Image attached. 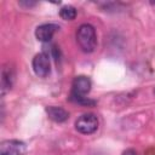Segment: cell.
<instances>
[{
    "mask_svg": "<svg viewBox=\"0 0 155 155\" xmlns=\"http://www.w3.org/2000/svg\"><path fill=\"white\" fill-rule=\"evenodd\" d=\"M76 41L84 52L86 53L93 52L97 46L96 29L88 23L81 24L76 30Z\"/></svg>",
    "mask_w": 155,
    "mask_h": 155,
    "instance_id": "1",
    "label": "cell"
},
{
    "mask_svg": "<svg viewBox=\"0 0 155 155\" xmlns=\"http://www.w3.org/2000/svg\"><path fill=\"white\" fill-rule=\"evenodd\" d=\"M75 128L78 132L82 134H91L96 132L98 128V119L92 113L82 114L75 121Z\"/></svg>",
    "mask_w": 155,
    "mask_h": 155,
    "instance_id": "2",
    "label": "cell"
},
{
    "mask_svg": "<svg viewBox=\"0 0 155 155\" xmlns=\"http://www.w3.org/2000/svg\"><path fill=\"white\" fill-rule=\"evenodd\" d=\"M91 90V80L85 75H79L74 79L71 85V93L69 98H79L86 97V94Z\"/></svg>",
    "mask_w": 155,
    "mask_h": 155,
    "instance_id": "3",
    "label": "cell"
},
{
    "mask_svg": "<svg viewBox=\"0 0 155 155\" xmlns=\"http://www.w3.org/2000/svg\"><path fill=\"white\" fill-rule=\"evenodd\" d=\"M33 70L39 78H46L50 74V56L45 52L38 53L33 58Z\"/></svg>",
    "mask_w": 155,
    "mask_h": 155,
    "instance_id": "4",
    "label": "cell"
},
{
    "mask_svg": "<svg viewBox=\"0 0 155 155\" xmlns=\"http://www.w3.org/2000/svg\"><path fill=\"white\" fill-rule=\"evenodd\" d=\"M25 144L18 139H7L0 144V155H24Z\"/></svg>",
    "mask_w": 155,
    "mask_h": 155,
    "instance_id": "5",
    "label": "cell"
},
{
    "mask_svg": "<svg viewBox=\"0 0 155 155\" xmlns=\"http://www.w3.org/2000/svg\"><path fill=\"white\" fill-rule=\"evenodd\" d=\"M58 29L59 27L54 23H44L35 29V36L41 42H48Z\"/></svg>",
    "mask_w": 155,
    "mask_h": 155,
    "instance_id": "6",
    "label": "cell"
},
{
    "mask_svg": "<svg viewBox=\"0 0 155 155\" xmlns=\"http://www.w3.org/2000/svg\"><path fill=\"white\" fill-rule=\"evenodd\" d=\"M46 113H47V116L54 122H64L69 117V113L61 107L50 105L46 108Z\"/></svg>",
    "mask_w": 155,
    "mask_h": 155,
    "instance_id": "7",
    "label": "cell"
},
{
    "mask_svg": "<svg viewBox=\"0 0 155 155\" xmlns=\"http://www.w3.org/2000/svg\"><path fill=\"white\" fill-rule=\"evenodd\" d=\"M12 81H13V75L11 73V70L8 69H4L2 70V78H1V90L2 93H5L6 91H8L12 86Z\"/></svg>",
    "mask_w": 155,
    "mask_h": 155,
    "instance_id": "8",
    "label": "cell"
},
{
    "mask_svg": "<svg viewBox=\"0 0 155 155\" xmlns=\"http://www.w3.org/2000/svg\"><path fill=\"white\" fill-rule=\"evenodd\" d=\"M59 17L64 21H73L76 17V8L70 5H65L59 10Z\"/></svg>",
    "mask_w": 155,
    "mask_h": 155,
    "instance_id": "9",
    "label": "cell"
},
{
    "mask_svg": "<svg viewBox=\"0 0 155 155\" xmlns=\"http://www.w3.org/2000/svg\"><path fill=\"white\" fill-rule=\"evenodd\" d=\"M122 155H138V154H137V151L133 150V149H127V150H125V151L122 153Z\"/></svg>",
    "mask_w": 155,
    "mask_h": 155,
    "instance_id": "10",
    "label": "cell"
},
{
    "mask_svg": "<svg viewBox=\"0 0 155 155\" xmlns=\"http://www.w3.org/2000/svg\"><path fill=\"white\" fill-rule=\"evenodd\" d=\"M21 5H27V6H34L35 2H21Z\"/></svg>",
    "mask_w": 155,
    "mask_h": 155,
    "instance_id": "11",
    "label": "cell"
}]
</instances>
